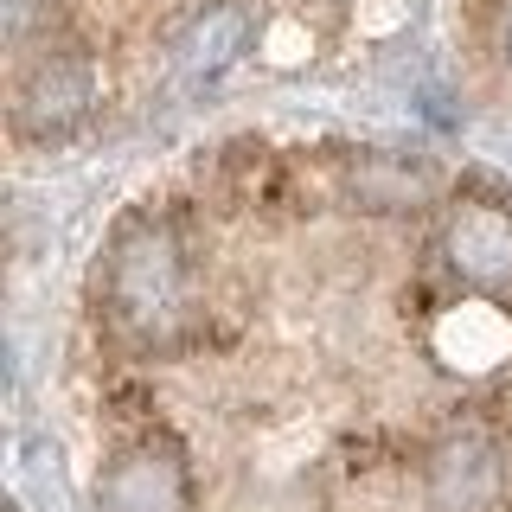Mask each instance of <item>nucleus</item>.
I'll use <instances>...</instances> for the list:
<instances>
[{
  "label": "nucleus",
  "mask_w": 512,
  "mask_h": 512,
  "mask_svg": "<svg viewBox=\"0 0 512 512\" xmlns=\"http://www.w3.org/2000/svg\"><path fill=\"white\" fill-rule=\"evenodd\" d=\"M96 512H186V461L173 436L122 448L96 480Z\"/></svg>",
  "instance_id": "20e7f679"
},
{
  "label": "nucleus",
  "mask_w": 512,
  "mask_h": 512,
  "mask_svg": "<svg viewBox=\"0 0 512 512\" xmlns=\"http://www.w3.org/2000/svg\"><path fill=\"white\" fill-rule=\"evenodd\" d=\"M442 250H448V263H455L461 282L487 288V295H506L512 288V212L500 199L455 205V218H448V231H442Z\"/></svg>",
  "instance_id": "39448f33"
},
{
  "label": "nucleus",
  "mask_w": 512,
  "mask_h": 512,
  "mask_svg": "<svg viewBox=\"0 0 512 512\" xmlns=\"http://www.w3.org/2000/svg\"><path fill=\"white\" fill-rule=\"evenodd\" d=\"M109 320L128 340H173L186 320V256L160 218L128 224L109 250Z\"/></svg>",
  "instance_id": "f257e3e1"
},
{
  "label": "nucleus",
  "mask_w": 512,
  "mask_h": 512,
  "mask_svg": "<svg viewBox=\"0 0 512 512\" xmlns=\"http://www.w3.org/2000/svg\"><path fill=\"white\" fill-rule=\"evenodd\" d=\"M346 199L365 205V212H416V205L436 192V173L410 154H391V148H365L346 160Z\"/></svg>",
  "instance_id": "0eeeda50"
},
{
  "label": "nucleus",
  "mask_w": 512,
  "mask_h": 512,
  "mask_svg": "<svg viewBox=\"0 0 512 512\" xmlns=\"http://www.w3.org/2000/svg\"><path fill=\"white\" fill-rule=\"evenodd\" d=\"M506 448L474 423L442 429L429 448V493L442 512H500L506 506Z\"/></svg>",
  "instance_id": "f03ea898"
},
{
  "label": "nucleus",
  "mask_w": 512,
  "mask_h": 512,
  "mask_svg": "<svg viewBox=\"0 0 512 512\" xmlns=\"http://www.w3.org/2000/svg\"><path fill=\"white\" fill-rule=\"evenodd\" d=\"M506 52H512V20H506Z\"/></svg>",
  "instance_id": "6e6552de"
},
{
  "label": "nucleus",
  "mask_w": 512,
  "mask_h": 512,
  "mask_svg": "<svg viewBox=\"0 0 512 512\" xmlns=\"http://www.w3.org/2000/svg\"><path fill=\"white\" fill-rule=\"evenodd\" d=\"M244 52H250V7H237V0H212L173 32V64L186 84H212Z\"/></svg>",
  "instance_id": "423d86ee"
},
{
  "label": "nucleus",
  "mask_w": 512,
  "mask_h": 512,
  "mask_svg": "<svg viewBox=\"0 0 512 512\" xmlns=\"http://www.w3.org/2000/svg\"><path fill=\"white\" fill-rule=\"evenodd\" d=\"M96 103V71L84 52H45L32 71L20 77L13 90V128L26 141H52V135H71L77 122L90 116Z\"/></svg>",
  "instance_id": "7ed1b4c3"
}]
</instances>
